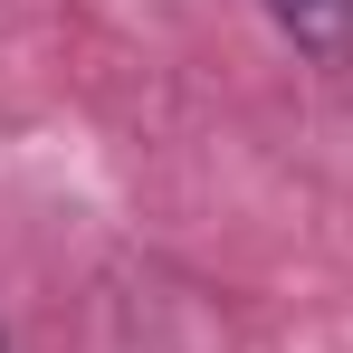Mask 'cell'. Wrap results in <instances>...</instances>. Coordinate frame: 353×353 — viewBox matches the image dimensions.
<instances>
[{
  "mask_svg": "<svg viewBox=\"0 0 353 353\" xmlns=\"http://www.w3.org/2000/svg\"><path fill=\"white\" fill-rule=\"evenodd\" d=\"M258 10L277 19V39H287L296 58H315V67L353 58V0H258Z\"/></svg>",
  "mask_w": 353,
  "mask_h": 353,
  "instance_id": "6da1fadb",
  "label": "cell"
}]
</instances>
